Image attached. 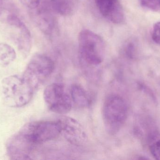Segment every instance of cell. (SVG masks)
Returning a JSON list of instances; mask_svg holds the SVG:
<instances>
[{"mask_svg": "<svg viewBox=\"0 0 160 160\" xmlns=\"http://www.w3.org/2000/svg\"><path fill=\"white\" fill-rule=\"evenodd\" d=\"M60 135L61 129L58 121L27 123L8 141V155L11 160H31L34 147L52 141Z\"/></svg>", "mask_w": 160, "mask_h": 160, "instance_id": "cell-1", "label": "cell"}, {"mask_svg": "<svg viewBox=\"0 0 160 160\" xmlns=\"http://www.w3.org/2000/svg\"><path fill=\"white\" fill-rule=\"evenodd\" d=\"M0 93L4 102L8 106L20 108L29 103L35 92L22 76L13 75L6 77L1 82Z\"/></svg>", "mask_w": 160, "mask_h": 160, "instance_id": "cell-2", "label": "cell"}, {"mask_svg": "<svg viewBox=\"0 0 160 160\" xmlns=\"http://www.w3.org/2000/svg\"><path fill=\"white\" fill-rule=\"evenodd\" d=\"M79 53L82 63L88 66H98L103 61L105 43L98 34L82 30L78 36Z\"/></svg>", "mask_w": 160, "mask_h": 160, "instance_id": "cell-3", "label": "cell"}, {"mask_svg": "<svg viewBox=\"0 0 160 160\" xmlns=\"http://www.w3.org/2000/svg\"><path fill=\"white\" fill-rule=\"evenodd\" d=\"M102 118L105 129L110 134H116L125 124L128 108L125 100L117 95L107 97L102 107Z\"/></svg>", "mask_w": 160, "mask_h": 160, "instance_id": "cell-4", "label": "cell"}, {"mask_svg": "<svg viewBox=\"0 0 160 160\" xmlns=\"http://www.w3.org/2000/svg\"><path fill=\"white\" fill-rule=\"evenodd\" d=\"M54 70V63L49 57L37 54L31 58L22 76L36 92L50 77Z\"/></svg>", "mask_w": 160, "mask_h": 160, "instance_id": "cell-5", "label": "cell"}, {"mask_svg": "<svg viewBox=\"0 0 160 160\" xmlns=\"http://www.w3.org/2000/svg\"><path fill=\"white\" fill-rule=\"evenodd\" d=\"M44 99L47 107L52 111L65 114L71 111V96L62 83H53L47 86L44 92Z\"/></svg>", "mask_w": 160, "mask_h": 160, "instance_id": "cell-6", "label": "cell"}, {"mask_svg": "<svg viewBox=\"0 0 160 160\" xmlns=\"http://www.w3.org/2000/svg\"><path fill=\"white\" fill-rule=\"evenodd\" d=\"M61 134L72 144L81 146L87 139L86 133L81 124L76 119L69 116H62L58 120Z\"/></svg>", "mask_w": 160, "mask_h": 160, "instance_id": "cell-7", "label": "cell"}, {"mask_svg": "<svg viewBox=\"0 0 160 160\" xmlns=\"http://www.w3.org/2000/svg\"><path fill=\"white\" fill-rule=\"evenodd\" d=\"M8 23L17 30L16 37L17 46L20 52L24 57L30 53L32 46V38L30 30L25 23L14 14H10L7 16Z\"/></svg>", "mask_w": 160, "mask_h": 160, "instance_id": "cell-8", "label": "cell"}, {"mask_svg": "<svg viewBox=\"0 0 160 160\" xmlns=\"http://www.w3.org/2000/svg\"><path fill=\"white\" fill-rule=\"evenodd\" d=\"M100 13L114 23H121L125 18L124 10L119 0H96Z\"/></svg>", "mask_w": 160, "mask_h": 160, "instance_id": "cell-9", "label": "cell"}, {"mask_svg": "<svg viewBox=\"0 0 160 160\" xmlns=\"http://www.w3.org/2000/svg\"><path fill=\"white\" fill-rule=\"evenodd\" d=\"M35 22L46 34L51 35L54 32L55 21L48 8L40 1L36 8L31 10Z\"/></svg>", "mask_w": 160, "mask_h": 160, "instance_id": "cell-10", "label": "cell"}, {"mask_svg": "<svg viewBox=\"0 0 160 160\" xmlns=\"http://www.w3.org/2000/svg\"><path fill=\"white\" fill-rule=\"evenodd\" d=\"M70 96L72 101L80 108H87L91 104V100L87 92L79 85H72Z\"/></svg>", "mask_w": 160, "mask_h": 160, "instance_id": "cell-11", "label": "cell"}, {"mask_svg": "<svg viewBox=\"0 0 160 160\" xmlns=\"http://www.w3.org/2000/svg\"><path fill=\"white\" fill-rule=\"evenodd\" d=\"M53 10L60 15H72L77 8V0H51Z\"/></svg>", "mask_w": 160, "mask_h": 160, "instance_id": "cell-12", "label": "cell"}, {"mask_svg": "<svg viewBox=\"0 0 160 160\" xmlns=\"http://www.w3.org/2000/svg\"><path fill=\"white\" fill-rule=\"evenodd\" d=\"M147 142L150 153L156 159L160 160V133L157 131L150 132Z\"/></svg>", "mask_w": 160, "mask_h": 160, "instance_id": "cell-13", "label": "cell"}, {"mask_svg": "<svg viewBox=\"0 0 160 160\" xmlns=\"http://www.w3.org/2000/svg\"><path fill=\"white\" fill-rule=\"evenodd\" d=\"M17 57L16 51L9 44L0 43V63L7 66L13 62Z\"/></svg>", "mask_w": 160, "mask_h": 160, "instance_id": "cell-14", "label": "cell"}, {"mask_svg": "<svg viewBox=\"0 0 160 160\" xmlns=\"http://www.w3.org/2000/svg\"><path fill=\"white\" fill-rule=\"evenodd\" d=\"M143 7L155 12L160 11V0H140Z\"/></svg>", "mask_w": 160, "mask_h": 160, "instance_id": "cell-15", "label": "cell"}, {"mask_svg": "<svg viewBox=\"0 0 160 160\" xmlns=\"http://www.w3.org/2000/svg\"><path fill=\"white\" fill-rule=\"evenodd\" d=\"M138 86L141 91L144 92L148 96L150 97V98H151V99L153 101H154L155 103H157V98H156L155 95H154L152 90L150 89L148 86L140 82L138 83Z\"/></svg>", "mask_w": 160, "mask_h": 160, "instance_id": "cell-16", "label": "cell"}, {"mask_svg": "<svg viewBox=\"0 0 160 160\" xmlns=\"http://www.w3.org/2000/svg\"><path fill=\"white\" fill-rule=\"evenodd\" d=\"M152 38L155 43L160 45V22L154 24L152 30Z\"/></svg>", "mask_w": 160, "mask_h": 160, "instance_id": "cell-17", "label": "cell"}, {"mask_svg": "<svg viewBox=\"0 0 160 160\" xmlns=\"http://www.w3.org/2000/svg\"><path fill=\"white\" fill-rule=\"evenodd\" d=\"M24 6L30 10L36 8L39 4L40 0H18Z\"/></svg>", "mask_w": 160, "mask_h": 160, "instance_id": "cell-18", "label": "cell"}, {"mask_svg": "<svg viewBox=\"0 0 160 160\" xmlns=\"http://www.w3.org/2000/svg\"><path fill=\"white\" fill-rule=\"evenodd\" d=\"M135 45L132 42H129L126 45L125 48V52L128 57H132L135 52Z\"/></svg>", "mask_w": 160, "mask_h": 160, "instance_id": "cell-19", "label": "cell"}]
</instances>
